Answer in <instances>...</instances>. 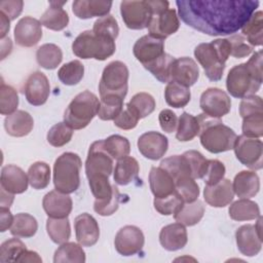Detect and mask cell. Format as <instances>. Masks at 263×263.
I'll use <instances>...</instances> for the list:
<instances>
[{"label": "cell", "instance_id": "55", "mask_svg": "<svg viewBox=\"0 0 263 263\" xmlns=\"http://www.w3.org/2000/svg\"><path fill=\"white\" fill-rule=\"evenodd\" d=\"M225 172V166L221 161L217 159L208 160V164L202 180L205 183V185H215L219 183L222 179H224Z\"/></svg>", "mask_w": 263, "mask_h": 263}, {"label": "cell", "instance_id": "53", "mask_svg": "<svg viewBox=\"0 0 263 263\" xmlns=\"http://www.w3.org/2000/svg\"><path fill=\"white\" fill-rule=\"evenodd\" d=\"M242 135L250 138L263 136V113L249 115L242 118Z\"/></svg>", "mask_w": 263, "mask_h": 263}, {"label": "cell", "instance_id": "35", "mask_svg": "<svg viewBox=\"0 0 263 263\" xmlns=\"http://www.w3.org/2000/svg\"><path fill=\"white\" fill-rule=\"evenodd\" d=\"M241 33L252 46H260L263 42V13L261 10L254 12L241 28Z\"/></svg>", "mask_w": 263, "mask_h": 263}, {"label": "cell", "instance_id": "2", "mask_svg": "<svg viewBox=\"0 0 263 263\" xmlns=\"http://www.w3.org/2000/svg\"><path fill=\"white\" fill-rule=\"evenodd\" d=\"M133 51L136 59L157 80L162 83L171 81L170 70L175 58L164 51V40L144 35L136 41Z\"/></svg>", "mask_w": 263, "mask_h": 263}, {"label": "cell", "instance_id": "5", "mask_svg": "<svg viewBox=\"0 0 263 263\" xmlns=\"http://www.w3.org/2000/svg\"><path fill=\"white\" fill-rule=\"evenodd\" d=\"M73 53L80 59H96L105 61L116 50L115 40L102 35H97L89 30L81 32L72 43Z\"/></svg>", "mask_w": 263, "mask_h": 263}, {"label": "cell", "instance_id": "57", "mask_svg": "<svg viewBox=\"0 0 263 263\" xmlns=\"http://www.w3.org/2000/svg\"><path fill=\"white\" fill-rule=\"evenodd\" d=\"M228 41L231 47L230 55L236 59L248 57L253 52V46L248 44L247 39L241 35H232L228 38Z\"/></svg>", "mask_w": 263, "mask_h": 263}, {"label": "cell", "instance_id": "24", "mask_svg": "<svg viewBox=\"0 0 263 263\" xmlns=\"http://www.w3.org/2000/svg\"><path fill=\"white\" fill-rule=\"evenodd\" d=\"M203 197L205 202L214 208H224L228 205L234 197L230 180L222 179L215 185H205Z\"/></svg>", "mask_w": 263, "mask_h": 263}, {"label": "cell", "instance_id": "43", "mask_svg": "<svg viewBox=\"0 0 263 263\" xmlns=\"http://www.w3.org/2000/svg\"><path fill=\"white\" fill-rule=\"evenodd\" d=\"M84 75V66L78 60L64 64L58 71L60 81L65 85L78 84Z\"/></svg>", "mask_w": 263, "mask_h": 263}, {"label": "cell", "instance_id": "6", "mask_svg": "<svg viewBox=\"0 0 263 263\" xmlns=\"http://www.w3.org/2000/svg\"><path fill=\"white\" fill-rule=\"evenodd\" d=\"M82 161L78 154L65 152L61 154L53 164V184L55 190L70 194L80 185V170Z\"/></svg>", "mask_w": 263, "mask_h": 263}, {"label": "cell", "instance_id": "28", "mask_svg": "<svg viewBox=\"0 0 263 263\" xmlns=\"http://www.w3.org/2000/svg\"><path fill=\"white\" fill-rule=\"evenodd\" d=\"M6 133L12 137H25L29 135L34 127L33 117L24 110H16L4 119Z\"/></svg>", "mask_w": 263, "mask_h": 263}, {"label": "cell", "instance_id": "32", "mask_svg": "<svg viewBox=\"0 0 263 263\" xmlns=\"http://www.w3.org/2000/svg\"><path fill=\"white\" fill-rule=\"evenodd\" d=\"M229 217L234 221L255 220L260 216V209L255 201L240 198L234 201L228 210Z\"/></svg>", "mask_w": 263, "mask_h": 263}, {"label": "cell", "instance_id": "46", "mask_svg": "<svg viewBox=\"0 0 263 263\" xmlns=\"http://www.w3.org/2000/svg\"><path fill=\"white\" fill-rule=\"evenodd\" d=\"M175 191L185 203L193 202L199 196V187L195 179L189 176L180 177L175 180Z\"/></svg>", "mask_w": 263, "mask_h": 263}, {"label": "cell", "instance_id": "8", "mask_svg": "<svg viewBox=\"0 0 263 263\" xmlns=\"http://www.w3.org/2000/svg\"><path fill=\"white\" fill-rule=\"evenodd\" d=\"M262 84V79L256 77L246 63L232 67L226 78L228 92L237 99L255 95Z\"/></svg>", "mask_w": 263, "mask_h": 263}, {"label": "cell", "instance_id": "64", "mask_svg": "<svg viewBox=\"0 0 263 263\" xmlns=\"http://www.w3.org/2000/svg\"><path fill=\"white\" fill-rule=\"evenodd\" d=\"M9 22L10 20L3 14L2 12H0V23H1V39H4V37L6 36L7 32L9 31Z\"/></svg>", "mask_w": 263, "mask_h": 263}, {"label": "cell", "instance_id": "40", "mask_svg": "<svg viewBox=\"0 0 263 263\" xmlns=\"http://www.w3.org/2000/svg\"><path fill=\"white\" fill-rule=\"evenodd\" d=\"M81 245L75 242H64L59 247L53 256L54 263H84L85 253Z\"/></svg>", "mask_w": 263, "mask_h": 263}, {"label": "cell", "instance_id": "52", "mask_svg": "<svg viewBox=\"0 0 263 263\" xmlns=\"http://www.w3.org/2000/svg\"><path fill=\"white\" fill-rule=\"evenodd\" d=\"M92 32L97 35L107 36L112 39H116L119 33V27L115 17L108 14L103 17H99L92 27Z\"/></svg>", "mask_w": 263, "mask_h": 263}, {"label": "cell", "instance_id": "18", "mask_svg": "<svg viewBox=\"0 0 263 263\" xmlns=\"http://www.w3.org/2000/svg\"><path fill=\"white\" fill-rule=\"evenodd\" d=\"M42 38V25L40 21L25 16L21 18L14 28V40L23 47L35 46Z\"/></svg>", "mask_w": 263, "mask_h": 263}, {"label": "cell", "instance_id": "33", "mask_svg": "<svg viewBox=\"0 0 263 263\" xmlns=\"http://www.w3.org/2000/svg\"><path fill=\"white\" fill-rule=\"evenodd\" d=\"M204 205L202 201L196 199L193 202L184 203L183 206L174 214V218L177 222L185 226H193L197 224L203 217Z\"/></svg>", "mask_w": 263, "mask_h": 263}, {"label": "cell", "instance_id": "42", "mask_svg": "<svg viewBox=\"0 0 263 263\" xmlns=\"http://www.w3.org/2000/svg\"><path fill=\"white\" fill-rule=\"evenodd\" d=\"M30 185L37 190L44 189L50 182V167L46 162L36 161L28 170Z\"/></svg>", "mask_w": 263, "mask_h": 263}, {"label": "cell", "instance_id": "1", "mask_svg": "<svg viewBox=\"0 0 263 263\" xmlns=\"http://www.w3.org/2000/svg\"><path fill=\"white\" fill-rule=\"evenodd\" d=\"M181 20L189 27L211 35L236 33L259 6L252 0H181L176 1Z\"/></svg>", "mask_w": 263, "mask_h": 263}, {"label": "cell", "instance_id": "23", "mask_svg": "<svg viewBox=\"0 0 263 263\" xmlns=\"http://www.w3.org/2000/svg\"><path fill=\"white\" fill-rule=\"evenodd\" d=\"M235 239L237 249L245 256L254 257L261 251L262 238L258 235L255 225L246 224L237 228Z\"/></svg>", "mask_w": 263, "mask_h": 263}, {"label": "cell", "instance_id": "44", "mask_svg": "<svg viewBox=\"0 0 263 263\" xmlns=\"http://www.w3.org/2000/svg\"><path fill=\"white\" fill-rule=\"evenodd\" d=\"M160 167L165 170L171 174V176L174 178V180L184 177V176H189L191 177V170L189 162L184 154L182 155H173L167 158H164L160 162Z\"/></svg>", "mask_w": 263, "mask_h": 263}, {"label": "cell", "instance_id": "21", "mask_svg": "<svg viewBox=\"0 0 263 263\" xmlns=\"http://www.w3.org/2000/svg\"><path fill=\"white\" fill-rule=\"evenodd\" d=\"M42 206L49 218H68L73 208V201L68 194L52 190L44 195Z\"/></svg>", "mask_w": 263, "mask_h": 263}, {"label": "cell", "instance_id": "56", "mask_svg": "<svg viewBox=\"0 0 263 263\" xmlns=\"http://www.w3.org/2000/svg\"><path fill=\"white\" fill-rule=\"evenodd\" d=\"M263 113V103L259 96L251 95L242 98L239 104V114L240 116L247 117L249 115Z\"/></svg>", "mask_w": 263, "mask_h": 263}, {"label": "cell", "instance_id": "30", "mask_svg": "<svg viewBox=\"0 0 263 263\" xmlns=\"http://www.w3.org/2000/svg\"><path fill=\"white\" fill-rule=\"evenodd\" d=\"M67 1H50L49 7L40 17L41 25L53 31L64 30L69 24V15L67 11L63 8V5Z\"/></svg>", "mask_w": 263, "mask_h": 263}, {"label": "cell", "instance_id": "34", "mask_svg": "<svg viewBox=\"0 0 263 263\" xmlns=\"http://www.w3.org/2000/svg\"><path fill=\"white\" fill-rule=\"evenodd\" d=\"M36 60L42 68L46 70H53L61 64L63 60V52L57 44L45 43L37 49Z\"/></svg>", "mask_w": 263, "mask_h": 263}, {"label": "cell", "instance_id": "25", "mask_svg": "<svg viewBox=\"0 0 263 263\" xmlns=\"http://www.w3.org/2000/svg\"><path fill=\"white\" fill-rule=\"evenodd\" d=\"M188 241L185 225L177 222L168 224L160 230L159 242L167 251H178L183 249Z\"/></svg>", "mask_w": 263, "mask_h": 263}, {"label": "cell", "instance_id": "31", "mask_svg": "<svg viewBox=\"0 0 263 263\" xmlns=\"http://www.w3.org/2000/svg\"><path fill=\"white\" fill-rule=\"evenodd\" d=\"M140 172L139 162L132 156H125L119 159L115 165L113 179L118 185L125 186L137 179Z\"/></svg>", "mask_w": 263, "mask_h": 263}, {"label": "cell", "instance_id": "59", "mask_svg": "<svg viewBox=\"0 0 263 263\" xmlns=\"http://www.w3.org/2000/svg\"><path fill=\"white\" fill-rule=\"evenodd\" d=\"M158 120H159L160 127L163 132L171 134L176 130L178 125V117L175 114V112H173L172 110L170 109L161 110L158 115Z\"/></svg>", "mask_w": 263, "mask_h": 263}, {"label": "cell", "instance_id": "7", "mask_svg": "<svg viewBox=\"0 0 263 263\" xmlns=\"http://www.w3.org/2000/svg\"><path fill=\"white\" fill-rule=\"evenodd\" d=\"M100 100L89 91L78 93L69 104L64 113V122L73 129L86 127L96 115H98Z\"/></svg>", "mask_w": 263, "mask_h": 263}, {"label": "cell", "instance_id": "11", "mask_svg": "<svg viewBox=\"0 0 263 263\" xmlns=\"http://www.w3.org/2000/svg\"><path fill=\"white\" fill-rule=\"evenodd\" d=\"M120 13L124 25L132 30L148 28L153 15L149 1H122Z\"/></svg>", "mask_w": 263, "mask_h": 263}, {"label": "cell", "instance_id": "63", "mask_svg": "<svg viewBox=\"0 0 263 263\" xmlns=\"http://www.w3.org/2000/svg\"><path fill=\"white\" fill-rule=\"evenodd\" d=\"M14 199V194L9 193L1 188V197H0V203L1 208H8L11 205L12 201Z\"/></svg>", "mask_w": 263, "mask_h": 263}, {"label": "cell", "instance_id": "54", "mask_svg": "<svg viewBox=\"0 0 263 263\" xmlns=\"http://www.w3.org/2000/svg\"><path fill=\"white\" fill-rule=\"evenodd\" d=\"M183 154L186 156L189 162L191 177L193 179H202L209 159H205V157L196 150H189Z\"/></svg>", "mask_w": 263, "mask_h": 263}, {"label": "cell", "instance_id": "49", "mask_svg": "<svg viewBox=\"0 0 263 263\" xmlns=\"http://www.w3.org/2000/svg\"><path fill=\"white\" fill-rule=\"evenodd\" d=\"M27 250L25 243L16 238L5 240L0 247V262H17L22 254Z\"/></svg>", "mask_w": 263, "mask_h": 263}, {"label": "cell", "instance_id": "47", "mask_svg": "<svg viewBox=\"0 0 263 263\" xmlns=\"http://www.w3.org/2000/svg\"><path fill=\"white\" fill-rule=\"evenodd\" d=\"M127 105L134 110L140 119L150 115L156 106L154 98L148 92L136 93L127 103Z\"/></svg>", "mask_w": 263, "mask_h": 263}, {"label": "cell", "instance_id": "20", "mask_svg": "<svg viewBox=\"0 0 263 263\" xmlns=\"http://www.w3.org/2000/svg\"><path fill=\"white\" fill-rule=\"evenodd\" d=\"M76 239L82 247H91L100 237V227L97 220L87 213H82L74 221Z\"/></svg>", "mask_w": 263, "mask_h": 263}, {"label": "cell", "instance_id": "17", "mask_svg": "<svg viewBox=\"0 0 263 263\" xmlns=\"http://www.w3.org/2000/svg\"><path fill=\"white\" fill-rule=\"evenodd\" d=\"M138 149L140 153L151 160L160 159L167 151V138L158 132H147L138 139Z\"/></svg>", "mask_w": 263, "mask_h": 263}, {"label": "cell", "instance_id": "26", "mask_svg": "<svg viewBox=\"0 0 263 263\" xmlns=\"http://www.w3.org/2000/svg\"><path fill=\"white\" fill-rule=\"evenodd\" d=\"M149 184L155 198H163L175 192V180L162 167L153 166L149 173Z\"/></svg>", "mask_w": 263, "mask_h": 263}, {"label": "cell", "instance_id": "16", "mask_svg": "<svg viewBox=\"0 0 263 263\" xmlns=\"http://www.w3.org/2000/svg\"><path fill=\"white\" fill-rule=\"evenodd\" d=\"M171 81L185 87L192 86L199 77V69L195 61L188 57L175 59L170 70Z\"/></svg>", "mask_w": 263, "mask_h": 263}, {"label": "cell", "instance_id": "48", "mask_svg": "<svg viewBox=\"0 0 263 263\" xmlns=\"http://www.w3.org/2000/svg\"><path fill=\"white\" fill-rule=\"evenodd\" d=\"M17 106L18 96L16 90L2 81L0 86V113L2 115H10L16 111Z\"/></svg>", "mask_w": 263, "mask_h": 263}, {"label": "cell", "instance_id": "13", "mask_svg": "<svg viewBox=\"0 0 263 263\" xmlns=\"http://www.w3.org/2000/svg\"><path fill=\"white\" fill-rule=\"evenodd\" d=\"M199 106L203 114L220 119L229 113L231 100L224 90L217 87H210L201 93Z\"/></svg>", "mask_w": 263, "mask_h": 263}, {"label": "cell", "instance_id": "61", "mask_svg": "<svg viewBox=\"0 0 263 263\" xmlns=\"http://www.w3.org/2000/svg\"><path fill=\"white\" fill-rule=\"evenodd\" d=\"M14 216L10 213L8 208H1L0 210V229L1 232L6 231L8 228L11 227L12 222H13Z\"/></svg>", "mask_w": 263, "mask_h": 263}, {"label": "cell", "instance_id": "27", "mask_svg": "<svg viewBox=\"0 0 263 263\" xmlns=\"http://www.w3.org/2000/svg\"><path fill=\"white\" fill-rule=\"evenodd\" d=\"M112 7L111 1L99 0H76L72 4V11L82 20L91 18L95 16H106Z\"/></svg>", "mask_w": 263, "mask_h": 263}, {"label": "cell", "instance_id": "14", "mask_svg": "<svg viewBox=\"0 0 263 263\" xmlns=\"http://www.w3.org/2000/svg\"><path fill=\"white\" fill-rule=\"evenodd\" d=\"M145 242L142 230L134 225L123 226L115 235L114 246L116 251L122 256H133L139 253Z\"/></svg>", "mask_w": 263, "mask_h": 263}, {"label": "cell", "instance_id": "38", "mask_svg": "<svg viewBox=\"0 0 263 263\" xmlns=\"http://www.w3.org/2000/svg\"><path fill=\"white\" fill-rule=\"evenodd\" d=\"M200 126L197 117L183 112L178 119V127L176 133L177 140L181 142H188L193 140L197 135H199Z\"/></svg>", "mask_w": 263, "mask_h": 263}, {"label": "cell", "instance_id": "36", "mask_svg": "<svg viewBox=\"0 0 263 263\" xmlns=\"http://www.w3.org/2000/svg\"><path fill=\"white\" fill-rule=\"evenodd\" d=\"M38 229L37 220L30 214L20 213L14 216L10 233L16 237L29 238L35 235Z\"/></svg>", "mask_w": 263, "mask_h": 263}, {"label": "cell", "instance_id": "19", "mask_svg": "<svg viewBox=\"0 0 263 263\" xmlns=\"http://www.w3.org/2000/svg\"><path fill=\"white\" fill-rule=\"evenodd\" d=\"M50 92V85L47 77L40 71L33 72L25 83V96L33 106H41L46 103Z\"/></svg>", "mask_w": 263, "mask_h": 263}, {"label": "cell", "instance_id": "12", "mask_svg": "<svg viewBox=\"0 0 263 263\" xmlns=\"http://www.w3.org/2000/svg\"><path fill=\"white\" fill-rule=\"evenodd\" d=\"M113 158L103 146V140L93 142L88 150L85 161V174L87 179L95 176L109 177L113 171Z\"/></svg>", "mask_w": 263, "mask_h": 263}, {"label": "cell", "instance_id": "60", "mask_svg": "<svg viewBox=\"0 0 263 263\" xmlns=\"http://www.w3.org/2000/svg\"><path fill=\"white\" fill-rule=\"evenodd\" d=\"M24 2L22 0H5L0 2V12L5 14L10 21L15 20L22 12Z\"/></svg>", "mask_w": 263, "mask_h": 263}, {"label": "cell", "instance_id": "9", "mask_svg": "<svg viewBox=\"0 0 263 263\" xmlns=\"http://www.w3.org/2000/svg\"><path fill=\"white\" fill-rule=\"evenodd\" d=\"M128 69L126 65L120 61L109 63L103 70L99 83L100 97L106 95H117L125 98L127 93Z\"/></svg>", "mask_w": 263, "mask_h": 263}, {"label": "cell", "instance_id": "37", "mask_svg": "<svg viewBox=\"0 0 263 263\" xmlns=\"http://www.w3.org/2000/svg\"><path fill=\"white\" fill-rule=\"evenodd\" d=\"M100 98L99 118L102 120H114L123 109L124 98L117 95H106Z\"/></svg>", "mask_w": 263, "mask_h": 263}, {"label": "cell", "instance_id": "29", "mask_svg": "<svg viewBox=\"0 0 263 263\" xmlns=\"http://www.w3.org/2000/svg\"><path fill=\"white\" fill-rule=\"evenodd\" d=\"M232 188L238 197L251 198L260 190V179L253 171H241L234 177Z\"/></svg>", "mask_w": 263, "mask_h": 263}, {"label": "cell", "instance_id": "15", "mask_svg": "<svg viewBox=\"0 0 263 263\" xmlns=\"http://www.w3.org/2000/svg\"><path fill=\"white\" fill-rule=\"evenodd\" d=\"M180 21L175 9L167 8L164 11L152 15L148 26L149 35L164 40L179 30Z\"/></svg>", "mask_w": 263, "mask_h": 263}, {"label": "cell", "instance_id": "3", "mask_svg": "<svg viewBox=\"0 0 263 263\" xmlns=\"http://www.w3.org/2000/svg\"><path fill=\"white\" fill-rule=\"evenodd\" d=\"M200 130V144L211 153H221L233 149L236 134L232 128L223 124L218 118H212L205 114L197 116Z\"/></svg>", "mask_w": 263, "mask_h": 263}, {"label": "cell", "instance_id": "45", "mask_svg": "<svg viewBox=\"0 0 263 263\" xmlns=\"http://www.w3.org/2000/svg\"><path fill=\"white\" fill-rule=\"evenodd\" d=\"M103 146L107 153L116 160L128 156L130 152V144L128 140L119 135H112L103 140Z\"/></svg>", "mask_w": 263, "mask_h": 263}, {"label": "cell", "instance_id": "50", "mask_svg": "<svg viewBox=\"0 0 263 263\" xmlns=\"http://www.w3.org/2000/svg\"><path fill=\"white\" fill-rule=\"evenodd\" d=\"M73 137V128L65 122H58L47 133V142L53 147H62L68 144Z\"/></svg>", "mask_w": 263, "mask_h": 263}, {"label": "cell", "instance_id": "62", "mask_svg": "<svg viewBox=\"0 0 263 263\" xmlns=\"http://www.w3.org/2000/svg\"><path fill=\"white\" fill-rule=\"evenodd\" d=\"M17 262H42L41 257L38 255V253L34 252V251H29L26 250L22 256L18 258Z\"/></svg>", "mask_w": 263, "mask_h": 263}, {"label": "cell", "instance_id": "39", "mask_svg": "<svg viewBox=\"0 0 263 263\" xmlns=\"http://www.w3.org/2000/svg\"><path fill=\"white\" fill-rule=\"evenodd\" d=\"M46 231L49 238L57 245L67 242L71 235V227L68 218H49L46 221Z\"/></svg>", "mask_w": 263, "mask_h": 263}, {"label": "cell", "instance_id": "10", "mask_svg": "<svg viewBox=\"0 0 263 263\" xmlns=\"http://www.w3.org/2000/svg\"><path fill=\"white\" fill-rule=\"evenodd\" d=\"M234 153L238 161L252 170H261L263 166V145L259 138H250L243 135L236 137Z\"/></svg>", "mask_w": 263, "mask_h": 263}, {"label": "cell", "instance_id": "51", "mask_svg": "<svg viewBox=\"0 0 263 263\" xmlns=\"http://www.w3.org/2000/svg\"><path fill=\"white\" fill-rule=\"evenodd\" d=\"M185 202L180 195L175 191L171 195L163 198H154V209L161 215L170 216L176 214Z\"/></svg>", "mask_w": 263, "mask_h": 263}, {"label": "cell", "instance_id": "58", "mask_svg": "<svg viewBox=\"0 0 263 263\" xmlns=\"http://www.w3.org/2000/svg\"><path fill=\"white\" fill-rule=\"evenodd\" d=\"M138 115L134 112V110L126 104L125 108L122 109L120 114L114 119V124L121 129H133L137 126L139 122Z\"/></svg>", "mask_w": 263, "mask_h": 263}, {"label": "cell", "instance_id": "4", "mask_svg": "<svg viewBox=\"0 0 263 263\" xmlns=\"http://www.w3.org/2000/svg\"><path fill=\"white\" fill-rule=\"evenodd\" d=\"M231 52L228 39L219 38L209 43H200L194 49V57L211 81L221 80L225 63Z\"/></svg>", "mask_w": 263, "mask_h": 263}, {"label": "cell", "instance_id": "22", "mask_svg": "<svg viewBox=\"0 0 263 263\" xmlns=\"http://www.w3.org/2000/svg\"><path fill=\"white\" fill-rule=\"evenodd\" d=\"M1 188L12 194H21L28 189V175L14 164H7L2 167L0 177Z\"/></svg>", "mask_w": 263, "mask_h": 263}, {"label": "cell", "instance_id": "41", "mask_svg": "<svg viewBox=\"0 0 263 263\" xmlns=\"http://www.w3.org/2000/svg\"><path fill=\"white\" fill-rule=\"evenodd\" d=\"M191 93L188 87L170 81L164 89V99L168 106L173 108H183L190 102Z\"/></svg>", "mask_w": 263, "mask_h": 263}]
</instances>
